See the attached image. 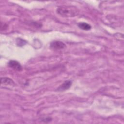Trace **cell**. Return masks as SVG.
<instances>
[{
	"label": "cell",
	"instance_id": "1",
	"mask_svg": "<svg viewBox=\"0 0 124 124\" xmlns=\"http://www.w3.org/2000/svg\"><path fill=\"white\" fill-rule=\"evenodd\" d=\"M57 13L64 17H73L78 15L79 11L74 6H62L57 8Z\"/></svg>",
	"mask_w": 124,
	"mask_h": 124
},
{
	"label": "cell",
	"instance_id": "2",
	"mask_svg": "<svg viewBox=\"0 0 124 124\" xmlns=\"http://www.w3.org/2000/svg\"><path fill=\"white\" fill-rule=\"evenodd\" d=\"M66 47V45L62 42L56 41L51 43L50 45V47L51 49L54 50H59L65 48Z\"/></svg>",
	"mask_w": 124,
	"mask_h": 124
},
{
	"label": "cell",
	"instance_id": "3",
	"mask_svg": "<svg viewBox=\"0 0 124 124\" xmlns=\"http://www.w3.org/2000/svg\"><path fill=\"white\" fill-rule=\"evenodd\" d=\"M8 66L15 70L21 71L22 70L21 64L17 61L15 60L10 61L8 62Z\"/></svg>",
	"mask_w": 124,
	"mask_h": 124
},
{
	"label": "cell",
	"instance_id": "4",
	"mask_svg": "<svg viewBox=\"0 0 124 124\" xmlns=\"http://www.w3.org/2000/svg\"><path fill=\"white\" fill-rule=\"evenodd\" d=\"M1 84L4 86H12L15 85V83L13 80L7 77L1 78Z\"/></svg>",
	"mask_w": 124,
	"mask_h": 124
},
{
	"label": "cell",
	"instance_id": "5",
	"mask_svg": "<svg viewBox=\"0 0 124 124\" xmlns=\"http://www.w3.org/2000/svg\"><path fill=\"white\" fill-rule=\"evenodd\" d=\"M72 85V82L70 80L65 81L58 88L59 91H63L68 89Z\"/></svg>",
	"mask_w": 124,
	"mask_h": 124
},
{
	"label": "cell",
	"instance_id": "6",
	"mask_svg": "<svg viewBox=\"0 0 124 124\" xmlns=\"http://www.w3.org/2000/svg\"><path fill=\"white\" fill-rule=\"evenodd\" d=\"M78 27L83 30H86L88 31L89 30L91 29V26L90 25L87 23L85 22H80L78 24Z\"/></svg>",
	"mask_w": 124,
	"mask_h": 124
}]
</instances>
